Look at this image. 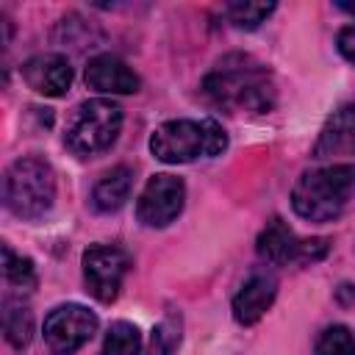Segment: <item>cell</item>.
I'll return each mask as SVG.
<instances>
[{"mask_svg": "<svg viewBox=\"0 0 355 355\" xmlns=\"http://www.w3.org/2000/svg\"><path fill=\"white\" fill-rule=\"evenodd\" d=\"M202 94L227 114H266L277 97L269 69L241 53L225 55L202 78Z\"/></svg>", "mask_w": 355, "mask_h": 355, "instance_id": "6da1fadb", "label": "cell"}, {"mask_svg": "<svg viewBox=\"0 0 355 355\" xmlns=\"http://www.w3.org/2000/svg\"><path fill=\"white\" fill-rule=\"evenodd\" d=\"M355 200V164H333L302 172L294 183L291 205L308 222H330Z\"/></svg>", "mask_w": 355, "mask_h": 355, "instance_id": "7a4b0ae2", "label": "cell"}, {"mask_svg": "<svg viewBox=\"0 0 355 355\" xmlns=\"http://www.w3.org/2000/svg\"><path fill=\"white\" fill-rule=\"evenodd\" d=\"M227 133L211 119H169L150 136V153L164 164H189L194 158H214L225 153Z\"/></svg>", "mask_w": 355, "mask_h": 355, "instance_id": "3957f363", "label": "cell"}, {"mask_svg": "<svg viewBox=\"0 0 355 355\" xmlns=\"http://www.w3.org/2000/svg\"><path fill=\"white\" fill-rule=\"evenodd\" d=\"M6 208L19 219H39L55 202V172L44 158L22 155L3 178Z\"/></svg>", "mask_w": 355, "mask_h": 355, "instance_id": "277c9868", "label": "cell"}, {"mask_svg": "<svg viewBox=\"0 0 355 355\" xmlns=\"http://www.w3.org/2000/svg\"><path fill=\"white\" fill-rule=\"evenodd\" d=\"M122 130V108L111 100H86L75 108L69 125H67V147L80 155V158H89V155H100L105 153L116 136Z\"/></svg>", "mask_w": 355, "mask_h": 355, "instance_id": "5b68a950", "label": "cell"}, {"mask_svg": "<svg viewBox=\"0 0 355 355\" xmlns=\"http://www.w3.org/2000/svg\"><path fill=\"white\" fill-rule=\"evenodd\" d=\"M327 250H330L327 239H300L280 216L269 219L258 236V255L266 263H277V266H286V263L308 266L322 261Z\"/></svg>", "mask_w": 355, "mask_h": 355, "instance_id": "8992f818", "label": "cell"}, {"mask_svg": "<svg viewBox=\"0 0 355 355\" xmlns=\"http://www.w3.org/2000/svg\"><path fill=\"white\" fill-rule=\"evenodd\" d=\"M130 269V255L114 244H94L83 252V280L86 291L100 302H114L122 280Z\"/></svg>", "mask_w": 355, "mask_h": 355, "instance_id": "52a82bcc", "label": "cell"}, {"mask_svg": "<svg viewBox=\"0 0 355 355\" xmlns=\"http://www.w3.org/2000/svg\"><path fill=\"white\" fill-rule=\"evenodd\" d=\"M97 333V316L78 305H58L44 319V344L53 355H72Z\"/></svg>", "mask_w": 355, "mask_h": 355, "instance_id": "ba28073f", "label": "cell"}, {"mask_svg": "<svg viewBox=\"0 0 355 355\" xmlns=\"http://www.w3.org/2000/svg\"><path fill=\"white\" fill-rule=\"evenodd\" d=\"M186 186L175 175H153L139 194L136 216L147 227H166L183 211Z\"/></svg>", "mask_w": 355, "mask_h": 355, "instance_id": "9c48e42d", "label": "cell"}, {"mask_svg": "<svg viewBox=\"0 0 355 355\" xmlns=\"http://www.w3.org/2000/svg\"><path fill=\"white\" fill-rule=\"evenodd\" d=\"M22 80L44 97H61L69 92L72 67L61 53H42L22 64Z\"/></svg>", "mask_w": 355, "mask_h": 355, "instance_id": "30bf717a", "label": "cell"}, {"mask_svg": "<svg viewBox=\"0 0 355 355\" xmlns=\"http://www.w3.org/2000/svg\"><path fill=\"white\" fill-rule=\"evenodd\" d=\"M275 297H277L275 275L266 272V269L252 272L244 280V286L236 291V297H233V319L239 324H255L272 308Z\"/></svg>", "mask_w": 355, "mask_h": 355, "instance_id": "8fae6325", "label": "cell"}, {"mask_svg": "<svg viewBox=\"0 0 355 355\" xmlns=\"http://www.w3.org/2000/svg\"><path fill=\"white\" fill-rule=\"evenodd\" d=\"M86 86L94 92H105V94H130L139 89V75L116 55H94L86 64Z\"/></svg>", "mask_w": 355, "mask_h": 355, "instance_id": "7c38bea8", "label": "cell"}, {"mask_svg": "<svg viewBox=\"0 0 355 355\" xmlns=\"http://www.w3.org/2000/svg\"><path fill=\"white\" fill-rule=\"evenodd\" d=\"M333 155H355V97L330 114L313 147V158Z\"/></svg>", "mask_w": 355, "mask_h": 355, "instance_id": "4fadbf2b", "label": "cell"}, {"mask_svg": "<svg viewBox=\"0 0 355 355\" xmlns=\"http://www.w3.org/2000/svg\"><path fill=\"white\" fill-rule=\"evenodd\" d=\"M130 183H133V172L130 166H114L111 172H105L94 191H92V205L103 214H111V211H119L130 194Z\"/></svg>", "mask_w": 355, "mask_h": 355, "instance_id": "5bb4252c", "label": "cell"}, {"mask_svg": "<svg viewBox=\"0 0 355 355\" xmlns=\"http://www.w3.org/2000/svg\"><path fill=\"white\" fill-rule=\"evenodd\" d=\"M3 330H6V338L14 347H28V341L33 336V316H31V308L22 302V297L6 294V300H3Z\"/></svg>", "mask_w": 355, "mask_h": 355, "instance_id": "9a60e30c", "label": "cell"}, {"mask_svg": "<svg viewBox=\"0 0 355 355\" xmlns=\"http://www.w3.org/2000/svg\"><path fill=\"white\" fill-rule=\"evenodd\" d=\"M100 355H141L139 327L130 324V322H114L105 333Z\"/></svg>", "mask_w": 355, "mask_h": 355, "instance_id": "2e32d148", "label": "cell"}, {"mask_svg": "<svg viewBox=\"0 0 355 355\" xmlns=\"http://www.w3.org/2000/svg\"><path fill=\"white\" fill-rule=\"evenodd\" d=\"M3 275H6V283L17 291H31L36 286V269H33V261L25 258V255H17L8 244L3 247Z\"/></svg>", "mask_w": 355, "mask_h": 355, "instance_id": "e0dca14e", "label": "cell"}, {"mask_svg": "<svg viewBox=\"0 0 355 355\" xmlns=\"http://www.w3.org/2000/svg\"><path fill=\"white\" fill-rule=\"evenodd\" d=\"M180 344V313H166L150 336L147 355H172Z\"/></svg>", "mask_w": 355, "mask_h": 355, "instance_id": "ac0fdd59", "label": "cell"}, {"mask_svg": "<svg viewBox=\"0 0 355 355\" xmlns=\"http://www.w3.org/2000/svg\"><path fill=\"white\" fill-rule=\"evenodd\" d=\"M272 11H275V3H227L222 8L227 22L236 25V28H244V31L258 28Z\"/></svg>", "mask_w": 355, "mask_h": 355, "instance_id": "d6986e66", "label": "cell"}, {"mask_svg": "<svg viewBox=\"0 0 355 355\" xmlns=\"http://www.w3.org/2000/svg\"><path fill=\"white\" fill-rule=\"evenodd\" d=\"M316 355H355V336L344 324H330L316 338Z\"/></svg>", "mask_w": 355, "mask_h": 355, "instance_id": "ffe728a7", "label": "cell"}, {"mask_svg": "<svg viewBox=\"0 0 355 355\" xmlns=\"http://www.w3.org/2000/svg\"><path fill=\"white\" fill-rule=\"evenodd\" d=\"M338 50L349 64H355V25H347L338 33Z\"/></svg>", "mask_w": 355, "mask_h": 355, "instance_id": "44dd1931", "label": "cell"}, {"mask_svg": "<svg viewBox=\"0 0 355 355\" xmlns=\"http://www.w3.org/2000/svg\"><path fill=\"white\" fill-rule=\"evenodd\" d=\"M338 8H341V11H347L349 17H355V3H338Z\"/></svg>", "mask_w": 355, "mask_h": 355, "instance_id": "7402d4cb", "label": "cell"}]
</instances>
